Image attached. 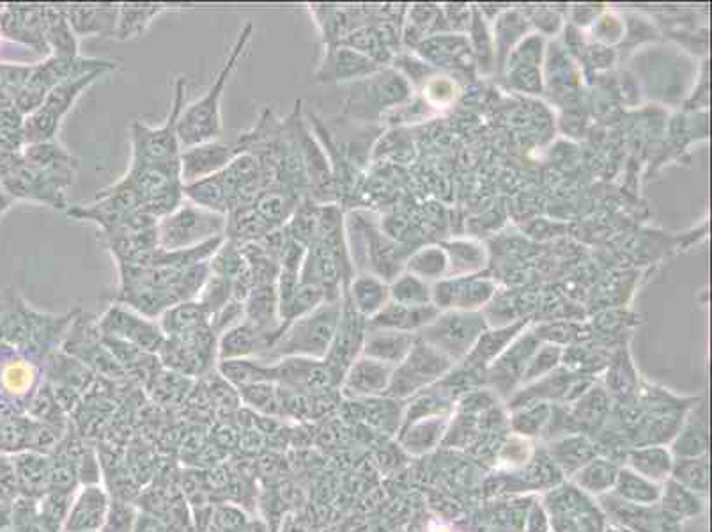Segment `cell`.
<instances>
[{"label":"cell","instance_id":"6da1fadb","mask_svg":"<svg viewBox=\"0 0 712 532\" xmlns=\"http://www.w3.org/2000/svg\"><path fill=\"white\" fill-rule=\"evenodd\" d=\"M4 322H2V345L29 358L43 369L50 358L61 352L64 337L72 327L81 309L70 313H40L17 295V291L4 290Z\"/></svg>","mask_w":712,"mask_h":532},{"label":"cell","instance_id":"7a4b0ae2","mask_svg":"<svg viewBox=\"0 0 712 532\" xmlns=\"http://www.w3.org/2000/svg\"><path fill=\"white\" fill-rule=\"evenodd\" d=\"M252 36H254V23L247 22L241 28L240 34L229 52L228 61L223 63L222 70L214 79L213 84L210 85V90L206 91L201 98L184 108L178 122V137L181 148H192L197 144L222 139L223 93L228 90L231 76L237 72L238 63L245 54Z\"/></svg>","mask_w":712,"mask_h":532},{"label":"cell","instance_id":"3957f363","mask_svg":"<svg viewBox=\"0 0 712 532\" xmlns=\"http://www.w3.org/2000/svg\"><path fill=\"white\" fill-rule=\"evenodd\" d=\"M343 313V302H325L314 311L299 317L285 327L272 350L261 361L275 363L279 358L307 357L323 361L337 332L338 320Z\"/></svg>","mask_w":712,"mask_h":532},{"label":"cell","instance_id":"277c9868","mask_svg":"<svg viewBox=\"0 0 712 532\" xmlns=\"http://www.w3.org/2000/svg\"><path fill=\"white\" fill-rule=\"evenodd\" d=\"M187 81L179 76L174 85V98L169 116L161 126H147L135 122L129 128L132 139V160L129 166H170L178 164L181 157V143L178 137L179 116L187 107L185 103Z\"/></svg>","mask_w":712,"mask_h":532},{"label":"cell","instance_id":"5b68a950","mask_svg":"<svg viewBox=\"0 0 712 532\" xmlns=\"http://www.w3.org/2000/svg\"><path fill=\"white\" fill-rule=\"evenodd\" d=\"M228 216L205 210L184 201L172 213L158 220V249L167 252L187 251L226 234ZM226 238V237H223Z\"/></svg>","mask_w":712,"mask_h":532},{"label":"cell","instance_id":"8992f818","mask_svg":"<svg viewBox=\"0 0 712 532\" xmlns=\"http://www.w3.org/2000/svg\"><path fill=\"white\" fill-rule=\"evenodd\" d=\"M219 336L213 328L196 332L190 336L165 337L158 352L161 367L187 378H201L210 375L219 364Z\"/></svg>","mask_w":712,"mask_h":532},{"label":"cell","instance_id":"52a82bcc","mask_svg":"<svg viewBox=\"0 0 712 532\" xmlns=\"http://www.w3.org/2000/svg\"><path fill=\"white\" fill-rule=\"evenodd\" d=\"M61 352L81 361L85 367H90L91 372L103 380L114 382V384L126 380L123 367L117 364L114 355L103 343L98 317L84 314L81 311L64 337Z\"/></svg>","mask_w":712,"mask_h":532},{"label":"cell","instance_id":"ba28073f","mask_svg":"<svg viewBox=\"0 0 712 532\" xmlns=\"http://www.w3.org/2000/svg\"><path fill=\"white\" fill-rule=\"evenodd\" d=\"M294 135L299 140L300 153H302L303 167L307 175L308 197L317 205H326L334 201L335 179L329 166L326 149H323L316 137L312 135L307 117L303 116L302 102H296L293 111Z\"/></svg>","mask_w":712,"mask_h":532},{"label":"cell","instance_id":"9c48e42d","mask_svg":"<svg viewBox=\"0 0 712 532\" xmlns=\"http://www.w3.org/2000/svg\"><path fill=\"white\" fill-rule=\"evenodd\" d=\"M102 336L125 341L128 345L137 346L147 354L158 355L165 343V334L160 323L143 316L134 309L123 304H112L98 317Z\"/></svg>","mask_w":712,"mask_h":532},{"label":"cell","instance_id":"30bf717a","mask_svg":"<svg viewBox=\"0 0 712 532\" xmlns=\"http://www.w3.org/2000/svg\"><path fill=\"white\" fill-rule=\"evenodd\" d=\"M2 185L17 201L40 202L54 210L67 211L70 208L66 192L67 188L73 187L72 181L28 166L25 161Z\"/></svg>","mask_w":712,"mask_h":532},{"label":"cell","instance_id":"8fae6325","mask_svg":"<svg viewBox=\"0 0 712 532\" xmlns=\"http://www.w3.org/2000/svg\"><path fill=\"white\" fill-rule=\"evenodd\" d=\"M450 367V361L446 355H441L438 350L429 346L426 341H420L410 354L406 355L405 361L399 364L396 372L392 373L388 394L392 396H410L422 389L423 385L440 378Z\"/></svg>","mask_w":712,"mask_h":532},{"label":"cell","instance_id":"7c38bea8","mask_svg":"<svg viewBox=\"0 0 712 532\" xmlns=\"http://www.w3.org/2000/svg\"><path fill=\"white\" fill-rule=\"evenodd\" d=\"M45 382L66 414L75 410L98 376L72 355L57 352L43 367Z\"/></svg>","mask_w":712,"mask_h":532},{"label":"cell","instance_id":"4fadbf2b","mask_svg":"<svg viewBox=\"0 0 712 532\" xmlns=\"http://www.w3.org/2000/svg\"><path fill=\"white\" fill-rule=\"evenodd\" d=\"M46 6L8 4L0 10V36L50 58L45 40Z\"/></svg>","mask_w":712,"mask_h":532},{"label":"cell","instance_id":"5bb4252c","mask_svg":"<svg viewBox=\"0 0 712 532\" xmlns=\"http://www.w3.org/2000/svg\"><path fill=\"white\" fill-rule=\"evenodd\" d=\"M272 382L303 396H316L337 387L326 364L307 357H285L272 363Z\"/></svg>","mask_w":712,"mask_h":532},{"label":"cell","instance_id":"9a60e30c","mask_svg":"<svg viewBox=\"0 0 712 532\" xmlns=\"http://www.w3.org/2000/svg\"><path fill=\"white\" fill-rule=\"evenodd\" d=\"M481 317L468 314H449L423 332V340L447 358L463 357L481 336Z\"/></svg>","mask_w":712,"mask_h":532},{"label":"cell","instance_id":"2e32d148","mask_svg":"<svg viewBox=\"0 0 712 532\" xmlns=\"http://www.w3.org/2000/svg\"><path fill=\"white\" fill-rule=\"evenodd\" d=\"M241 153L243 152L238 140H231V143L222 139L211 140V143L197 144L192 148H185L179 157L184 185L222 173Z\"/></svg>","mask_w":712,"mask_h":532},{"label":"cell","instance_id":"e0dca14e","mask_svg":"<svg viewBox=\"0 0 712 532\" xmlns=\"http://www.w3.org/2000/svg\"><path fill=\"white\" fill-rule=\"evenodd\" d=\"M111 493L102 484L81 487L73 497L63 532H100L107 519Z\"/></svg>","mask_w":712,"mask_h":532},{"label":"cell","instance_id":"ac0fdd59","mask_svg":"<svg viewBox=\"0 0 712 532\" xmlns=\"http://www.w3.org/2000/svg\"><path fill=\"white\" fill-rule=\"evenodd\" d=\"M228 187L231 208L254 202L258 194L268 187L266 176L258 158L250 153H241L222 170Z\"/></svg>","mask_w":712,"mask_h":532},{"label":"cell","instance_id":"d6986e66","mask_svg":"<svg viewBox=\"0 0 712 532\" xmlns=\"http://www.w3.org/2000/svg\"><path fill=\"white\" fill-rule=\"evenodd\" d=\"M41 375L43 369L38 364L8 346H0V389L11 399L28 401L41 384Z\"/></svg>","mask_w":712,"mask_h":532},{"label":"cell","instance_id":"ffe728a7","mask_svg":"<svg viewBox=\"0 0 712 532\" xmlns=\"http://www.w3.org/2000/svg\"><path fill=\"white\" fill-rule=\"evenodd\" d=\"M76 38H114L119 6L75 4L61 6Z\"/></svg>","mask_w":712,"mask_h":532},{"label":"cell","instance_id":"44dd1931","mask_svg":"<svg viewBox=\"0 0 712 532\" xmlns=\"http://www.w3.org/2000/svg\"><path fill=\"white\" fill-rule=\"evenodd\" d=\"M392 366L376 358H358L344 375L341 390L347 398H366L385 393L392 378Z\"/></svg>","mask_w":712,"mask_h":532},{"label":"cell","instance_id":"7402d4cb","mask_svg":"<svg viewBox=\"0 0 712 532\" xmlns=\"http://www.w3.org/2000/svg\"><path fill=\"white\" fill-rule=\"evenodd\" d=\"M245 317L243 322L263 332L275 345L281 336V314H279V291L276 284H261L254 286L247 295Z\"/></svg>","mask_w":712,"mask_h":532},{"label":"cell","instance_id":"603a6c76","mask_svg":"<svg viewBox=\"0 0 712 532\" xmlns=\"http://www.w3.org/2000/svg\"><path fill=\"white\" fill-rule=\"evenodd\" d=\"M22 157L28 166L36 167V169L45 170L50 175L75 184L76 170H78L81 161L75 155L67 152L63 144L57 143V139L49 140V143L25 144L22 148Z\"/></svg>","mask_w":712,"mask_h":532},{"label":"cell","instance_id":"cb8c5ba5","mask_svg":"<svg viewBox=\"0 0 712 532\" xmlns=\"http://www.w3.org/2000/svg\"><path fill=\"white\" fill-rule=\"evenodd\" d=\"M272 346L273 341L264 336L263 332H259L247 322H241L219 337V363L234 358H263Z\"/></svg>","mask_w":712,"mask_h":532},{"label":"cell","instance_id":"d4e9b609","mask_svg":"<svg viewBox=\"0 0 712 532\" xmlns=\"http://www.w3.org/2000/svg\"><path fill=\"white\" fill-rule=\"evenodd\" d=\"M165 337H184L211 328V313L201 302L188 300L174 305L158 317Z\"/></svg>","mask_w":712,"mask_h":532},{"label":"cell","instance_id":"484cf974","mask_svg":"<svg viewBox=\"0 0 712 532\" xmlns=\"http://www.w3.org/2000/svg\"><path fill=\"white\" fill-rule=\"evenodd\" d=\"M303 199L305 197L294 192L291 188L282 187V185H268L258 194L252 205L255 206V210L261 213L268 225L279 229L290 222Z\"/></svg>","mask_w":712,"mask_h":532},{"label":"cell","instance_id":"4316f807","mask_svg":"<svg viewBox=\"0 0 712 532\" xmlns=\"http://www.w3.org/2000/svg\"><path fill=\"white\" fill-rule=\"evenodd\" d=\"M272 231H275V228L268 225L261 213L255 210V206L250 202V205L234 206L229 210L228 226H226L223 237L229 242L243 247L259 242L261 238L266 237Z\"/></svg>","mask_w":712,"mask_h":532},{"label":"cell","instance_id":"83f0119b","mask_svg":"<svg viewBox=\"0 0 712 532\" xmlns=\"http://www.w3.org/2000/svg\"><path fill=\"white\" fill-rule=\"evenodd\" d=\"M181 6L170 4H119L116 32L112 40L132 41L143 36L160 14L174 11Z\"/></svg>","mask_w":712,"mask_h":532},{"label":"cell","instance_id":"f1b7e54d","mask_svg":"<svg viewBox=\"0 0 712 532\" xmlns=\"http://www.w3.org/2000/svg\"><path fill=\"white\" fill-rule=\"evenodd\" d=\"M184 197L185 201L220 216H228L231 210V199L222 173L184 185Z\"/></svg>","mask_w":712,"mask_h":532},{"label":"cell","instance_id":"f546056e","mask_svg":"<svg viewBox=\"0 0 712 532\" xmlns=\"http://www.w3.org/2000/svg\"><path fill=\"white\" fill-rule=\"evenodd\" d=\"M411 343L413 340L406 332L373 328L367 334L364 352L366 357L376 358L379 363L401 364L406 355L410 354Z\"/></svg>","mask_w":712,"mask_h":532},{"label":"cell","instance_id":"4dcf8cb0","mask_svg":"<svg viewBox=\"0 0 712 532\" xmlns=\"http://www.w3.org/2000/svg\"><path fill=\"white\" fill-rule=\"evenodd\" d=\"M45 40L52 58H78V38L61 6H46Z\"/></svg>","mask_w":712,"mask_h":532},{"label":"cell","instance_id":"1f68e13d","mask_svg":"<svg viewBox=\"0 0 712 532\" xmlns=\"http://www.w3.org/2000/svg\"><path fill=\"white\" fill-rule=\"evenodd\" d=\"M13 466L22 497L40 499L49 492V455L28 452L14 461Z\"/></svg>","mask_w":712,"mask_h":532},{"label":"cell","instance_id":"d6a6232c","mask_svg":"<svg viewBox=\"0 0 712 532\" xmlns=\"http://www.w3.org/2000/svg\"><path fill=\"white\" fill-rule=\"evenodd\" d=\"M437 311L426 305L390 304L376 313L370 320V328H384V331H410V328L422 327L434 317Z\"/></svg>","mask_w":712,"mask_h":532},{"label":"cell","instance_id":"836d02e7","mask_svg":"<svg viewBox=\"0 0 712 532\" xmlns=\"http://www.w3.org/2000/svg\"><path fill=\"white\" fill-rule=\"evenodd\" d=\"M367 72H370L369 59L356 54L355 50H328L316 79L317 82L352 81L356 76L366 75Z\"/></svg>","mask_w":712,"mask_h":532},{"label":"cell","instance_id":"e575fe53","mask_svg":"<svg viewBox=\"0 0 712 532\" xmlns=\"http://www.w3.org/2000/svg\"><path fill=\"white\" fill-rule=\"evenodd\" d=\"M111 72L100 70V72L90 73V75L78 76L72 81L61 82L55 85L54 90L50 91L46 96L45 103L41 107L46 108L49 113L54 114L57 119L64 122V117L72 111L76 100L81 98L82 93L90 90L94 82L100 81L102 76L108 75Z\"/></svg>","mask_w":712,"mask_h":532},{"label":"cell","instance_id":"d590c367","mask_svg":"<svg viewBox=\"0 0 712 532\" xmlns=\"http://www.w3.org/2000/svg\"><path fill=\"white\" fill-rule=\"evenodd\" d=\"M217 372L223 382L237 390L259 382H272V363H264L261 358L220 361Z\"/></svg>","mask_w":712,"mask_h":532},{"label":"cell","instance_id":"8d00e7d4","mask_svg":"<svg viewBox=\"0 0 712 532\" xmlns=\"http://www.w3.org/2000/svg\"><path fill=\"white\" fill-rule=\"evenodd\" d=\"M241 401L264 416H284L282 411V389L273 382H259L238 389Z\"/></svg>","mask_w":712,"mask_h":532},{"label":"cell","instance_id":"74e56055","mask_svg":"<svg viewBox=\"0 0 712 532\" xmlns=\"http://www.w3.org/2000/svg\"><path fill=\"white\" fill-rule=\"evenodd\" d=\"M352 302L353 307L362 314H375L385 307V288L381 282L376 281L375 278L369 275H360L353 281L352 286Z\"/></svg>","mask_w":712,"mask_h":532},{"label":"cell","instance_id":"f35d334b","mask_svg":"<svg viewBox=\"0 0 712 532\" xmlns=\"http://www.w3.org/2000/svg\"><path fill=\"white\" fill-rule=\"evenodd\" d=\"M234 300V286L229 279L210 272V278L205 282L201 293L197 296V302H201L211 313V317L219 313L220 309Z\"/></svg>","mask_w":712,"mask_h":532},{"label":"cell","instance_id":"ab89813d","mask_svg":"<svg viewBox=\"0 0 712 532\" xmlns=\"http://www.w3.org/2000/svg\"><path fill=\"white\" fill-rule=\"evenodd\" d=\"M250 519L241 505L214 504L211 511L210 529L213 532H241L249 525Z\"/></svg>","mask_w":712,"mask_h":532},{"label":"cell","instance_id":"60d3db41","mask_svg":"<svg viewBox=\"0 0 712 532\" xmlns=\"http://www.w3.org/2000/svg\"><path fill=\"white\" fill-rule=\"evenodd\" d=\"M138 508L132 501L123 499H111L108 505L107 519L103 522L100 532H134L135 522H137Z\"/></svg>","mask_w":712,"mask_h":532},{"label":"cell","instance_id":"b9f144b4","mask_svg":"<svg viewBox=\"0 0 712 532\" xmlns=\"http://www.w3.org/2000/svg\"><path fill=\"white\" fill-rule=\"evenodd\" d=\"M73 497H75V492L49 490L45 496L38 499L41 514H43L45 519H49L50 522L55 523V525L63 529L67 513H70V508H72Z\"/></svg>","mask_w":712,"mask_h":532},{"label":"cell","instance_id":"7bdbcfd3","mask_svg":"<svg viewBox=\"0 0 712 532\" xmlns=\"http://www.w3.org/2000/svg\"><path fill=\"white\" fill-rule=\"evenodd\" d=\"M676 478L693 490L703 492L708 487V463L705 460H682L677 466Z\"/></svg>","mask_w":712,"mask_h":532},{"label":"cell","instance_id":"ee69618b","mask_svg":"<svg viewBox=\"0 0 712 532\" xmlns=\"http://www.w3.org/2000/svg\"><path fill=\"white\" fill-rule=\"evenodd\" d=\"M632 466L640 469L647 478H663L664 472H667L668 467V457L661 451H647V452H637L632 457Z\"/></svg>","mask_w":712,"mask_h":532},{"label":"cell","instance_id":"f6af8a7d","mask_svg":"<svg viewBox=\"0 0 712 532\" xmlns=\"http://www.w3.org/2000/svg\"><path fill=\"white\" fill-rule=\"evenodd\" d=\"M134 532H181L174 528L172 523L156 517V514L146 513L138 510L137 522H135Z\"/></svg>","mask_w":712,"mask_h":532},{"label":"cell","instance_id":"bcb514c9","mask_svg":"<svg viewBox=\"0 0 712 532\" xmlns=\"http://www.w3.org/2000/svg\"><path fill=\"white\" fill-rule=\"evenodd\" d=\"M14 202H17V199L6 190L4 185L0 184V219L13 208Z\"/></svg>","mask_w":712,"mask_h":532},{"label":"cell","instance_id":"7dc6e473","mask_svg":"<svg viewBox=\"0 0 712 532\" xmlns=\"http://www.w3.org/2000/svg\"><path fill=\"white\" fill-rule=\"evenodd\" d=\"M241 532H272V529L263 519H250L249 525Z\"/></svg>","mask_w":712,"mask_h":532},{"label":"cell","instance_id":"c3c4849f","mask_svg":"<svg viewBox=\"0 0 712 532\" xmlns=\"http://www.w3.org/2000/svg\"><path fill=\"white\" fill-rule=\"evenodd\" d=\"M276 532H305L303 531L302 523L294 522L293 519H285L281 522V528L276 529Z\"/></svg>","mask_w":712,"mask_h":532},{"label":"cell","instance_id":"681fc988","mask_svg":"<svg viewBox=\"0 0 712 532\" xmlns=\"http://www.w3.org/2000/svg\"><path fill=\"white\" fill-rule=\"evenodd\" d=\"M2 322H4V299L0 295V345H2Z\"/></svg>","mask_w":712,"mask_h":532},{"label":"cell","instance_id":"f907efd6","mask_svg":"<svg viewBox=\"0 0 712 532\" xmlns=\"http://www.w3.org/2000/svg\"><path fill=\"white\" fill-rule=\"evenodd\" d=\"M190 532H213V531H211V529L208 528V529H202V531H190Z\"/></svg>","mask_w":712,"mask_h":532},{"label":"cell","instance_id":"816d5d0a","mask_svg":"<svg viewBox=\"0 0 712 532\" xmlns=\"http://www.w3.org/2000/svg\"><path fill=\"white\" fill-rule=\"evenodd\" d=\"M0 532H14V531H8V529H2Z\"/></svg>","mask_w":712,"mask_h":532},{"label":"cell","instance_id":"f5cc1de1","mask_svg":"<svg viewBox=\"0 0 712 532\" xmlns=\"http://www.w3.org/2000/svg\"><path fill=\"white\" fill-rule=\"evenodd\" d=\"M0 10H2V6H0Z\"/></svg>","mask_w":712,"mask_h":532},{"label":"cell","instance_id":"db71d44e","mask_svg":"<svg viewBox=\"0 0 712 532\" xmlns=\"http://www.w3.org/2000/svg\"><path fill=\"white\" fill-rule=\"evenodd\" d=\"M0 38H2V36H0Z\"/></svg>","mask_w":712,"mask_h":532}]
</instances>
